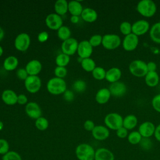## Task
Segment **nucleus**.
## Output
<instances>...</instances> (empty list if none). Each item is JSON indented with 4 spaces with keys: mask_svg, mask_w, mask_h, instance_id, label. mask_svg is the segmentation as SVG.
<instances>
[{
    "mask_svg": "<svg viewBox=\"0 0 160 160\" xmlns=\"http://www.w3.org/2000/svg\"><path fill=\"white\" fill-rule=\"evenodd\" d=\"M104 122L109 129L116 131L122 126L123 118L117 112H111L105 116Z\"/></svg>",
    "mask_w": 160,
    "mask_h": 160,
    "instance_id": "obj_5",
    "label": "nucleus"
},
{
    "mask_svg": "<svg viewBox=\"0 0 160 160\" xmlns=\"http://www.w3.org/2000/svg\"><path fill=\"white\" fill-rule=\"evenodd\" d=\"M102 36L100 34H94L92 36L89 40V42L90 44L94 47H97L99 46V45L102 44Z\"/></svg>",
    "mask_w": 160,
    "mask_h": 160,
    "instance_id": "obj_39",
    "label": "nucleus"
},
{
    "mask_svg": "<svg viewBox=\"0 0 160 160\" xmlns=\"http://www.w3.org/2000/svg\"><path fill=\"white\" fill-rule=\"evenodd\" d=\"M2 160H22L21 156L16 151H9L6 154L3 155Z\"/></svg>",
    "mask_w": 160,
    "mask_h": 160,
    "instance_id": "obj_38",
    "label": "nucleus"
},
{
    "mask_svg": "<svg viewBox=\"0 0 160 160\" xmlns=\"http://www.w3.org/2000/svg\"><path fill=\"white\" fill-rule=\"evenodd\" d=\"M93 138L98 141H104L109 138L110 132L109 129L104 126L98 125L91 131Z\"/></svg>",
    "mask_w": 160,
    "mask_h": 160,
    "instance_id": "obj_17",
    "label": "nucleus"
},
{
    "mask_svg": "<svg viewBox=\"0 0 160 160\" xmlns=\"http://www.w3.org/2000/svg\"><path fill=\"white\" fill-rule=\"evenodd\" d=\"M142 137L140 134V133L138 132V131H131L130 133L128 134V136L127 137L128 141L132 145L139 144L141 142Z\"/></svg>",
    "mask_w": 160,
    "mask_h": 160,
    "instance_id": "obj_31",
    "label": "nucleus"
},
{
    "mask_svg": "<svg viewBox=\"0 0 160 160\" xmlns=\"http://www.w3.org/2000/svg\"><path fill=\"white\" fill-rule=\"evenodd\" d=\"M30 43V37L26 32L19 34L14 40V46L19 51H26L29 48Z\"/></svg>",
    "mask_w": 160,
    "mask_h": 160,
    "instance_id": "obj_7",
    "label": "nucleus"
},
{
    "mask_svg": "<svg viewBox=\"0 0 160 160\" xmlns=\"http://www.w3.org/2000/svg\"><path fill=\"white\" fill-rule=\"evenodd\" d=\"M71 32L70 29L65 26H62L58 30V36L62 41H66L70 38Z\"/></svg>",
    "mask_w": 160,
    "mask_h": 160,
    "instance_id": "obj_33",
    "label": "nucleus"
},
{
    "mask_svg": "<svg viewBox=\"0 0 160 160\" xmlns=\"http://www.w3.org/2000/svg\"><path fill=\"white\" fill-rule=\"evenodd\" d=\"M3 54V48L0 46V57Z\"/></svg>",
    "mask_w": 160,
    "mask_h": 160,
    "instance_id": "obj_55",
    "label": "nucleus"
},
{
    "mask_svg": "<svg viewBox=\"0 0 160 160\" xmlns=\"http://www.w3.org/2000/svg\"><path fill=\"white\" fill-rule=\"evenodd\" d=\"M24 86L29 92L36 93L41 88V79L38 76H28L24 81Z\"/></svg>",
    "mask_w": 160,
    "mask_h": 160,
    "instance_id": "obj_8",
    "label": "nucleus"
},
{
    "mask_svg": "<svg viewBox=\"0 0 160 160\" xmlns=\"http://www.w3.org/2000/svg\"><path fill=\"white\" fill-rule=\"evenodd\" d=\"M154 136L156 138V139L160 142V124H158L157 126H156L155 129V132L154 134Z\"/></svg>",
    "mask_w": 160,
    "mask_h": 160,
    "instance_id": "obj_51",
    "label": "nucleus"
},
{
    "mask_svg": "<svg viewBox=\"0 0 160 160\" xmlns=\"http://www.w3.org/2000/svg\"><path fill=\"white\" fill-rule=\"evenodd\" d=\"M95 151L90 144L82 143L76 147L75 152L79 160H94Z\"/></svg>",
    "mask_w": 160,
    "mask_h": 160,
    "instance_id": "obj_3",
    "label": "nucleus"
},
{
    "mask_svg": "<svg viewBox=\"0 0 160 160\" xmlns=\"http://www.w3.org/2000/svg\"><path fill=\"white\" fill-rule=\"evenodd\" d=\"M150 29V24L144 19H140L132 24V33L138 37L146 34Z\"/></svg>",
    "mask_w": 160,
    "mask_h": 160,
    "instance_id": "obj_10",
    "label": "nucleus"
},
{
    "mask_svg": "<svg viewBox=\"0 0 160 160\" xmlns=\"http://www.w3.org/2000/svg\"><path fill=\"white\" fill-rule=\"evenodd\" d=\"M54 10L59 16L64 15L68 11V2L66 0H58L54 4Z\"/></svg>",
    "mask_w": 160,
    "mask_h": 160,
    "instance_id": "obj_29",
    "label": "nucleus"
},
{
    "mask_svg": "<svg viewBox=\"0 0 160 160\" xmlns=\"http://www.w3.org/2000/svg\"><path fill=\"white\" fill-rule=\"evenodd\" d=\"M83 8L81 2L78 1H71L68 2V11L72 16H78L81 14Z\"/></svg>",
    "mask_w": 160,
    "mask_h": 160,
    "instance_id": "obj_26",
    "label": "nucleus"
},
{
    "mask_svg": "<svg viewBox=\"0 0 160 160\" xmlns=\"http://www.w3.org/2000/svg\"><path fill=\"white\" fill-rule=\"evenodd\" d=\"M116 136L120 139H124L127 138L129 134L128 130L126 129L123 126L119 128L118 130L116 131Z\"/></svg>",
    "mask_w": 160,
    "mask_h": 160,
    "instance_id": "obj_44",
    "label": "nucleus"
},
{
    "mask_svg": "<svg viewBox=\"0 0 160 160\" xmlns=\"http://www.w3.org/2000/svg\"><path fill=\"white\" fill-rule=\"evenodd\" d=\"M122 72L121 69L116 67H113L106 71L105 79L109 82L113 83L119 81L121 78Z\"/></svg>",
    "mask_w": 160,
    "mask_h": 160,
    "instance_id": "obj_19",
    "label": "nucleus"
},
{
    "mask_svg": "<svg viewBox=\"0 0 160 160\" xmlns=\"http://www.w3.org/2000/svg\"><path fill=\"white\" fill-rule=\"evenodd\" d=\"M156 126L151 121H145L142 122L138 128V132L142 138H149L154 135Z\"/></svg>",
    "mask_w": 160,
    "mask_h": 160,
    "instance_id": "obj_14",
    "label": "nucleus"
},
{
    "mask_svg": "<svg viewBox=\"0 0 160 160\" xmlns=\"http://www.w3.org/2000/svg\"><path fill=\"white\" fill-rule=\"evenodd\" d=\"M138 118L134 114H128L123 118L122 126L128 130L133 129L138 124Z\"/></svg>",
    "mask_w": 160,
    "mask_h": 160,
    "instance_id": "obj_25",
    "label": "nucleus"
},
{
    "mask_svg": "<svg viewBox=\"0 0 160 160\" xmlns=\"http://www.w3.org/2000/svg\"><path fill=\"white\" fill-rule=\"evenodd\" d=\"M81 16L84 21L87 22H93L96 21L98 18V13L94 9L86 8L83 9Z\"/></svg>",
    "mask_w": 160,
    "mask_h": 160,
    "instance_id": "obj_23",
    "label": "nucleus"
},
{
    "mask_svg": "<svg viewBox=\"0 0 160 160\" xmlns=\"http://www.w3.org/2000/svg\"><path fill=\"white\" fill-rule=\"evenodd\" d=\"M63 97L64 99L66 101H72L74 99V93L72 92V91H70V90H66L64 93Z\"/></svg>",
    "mask_w": 160,
    "mask_h": 160,
    "instance_id": "obj_48",
    "label": "nucleus"
},
{
    "mask_svg": "<svg viewBox=\"0 0 160 160\" xmlns=\"http://www.w3.org/2000/svg\"><path fill=\"white\" fill-rule=\"evenodd\" d=\"M129 71L130 73L135 77H145L148 72L147 63L140 59L134 60L131 61L129 65Z\"/></svg>",
    "mask_w": 160,
    "mask_h": 160,
    "instance_id": "obj_4",
    "label": "nucleus"
},
{
    "mask_svg": "<svg viewBox=\"0 0 160 160\" xmlns=\"http://www.w3.org/2000/svg\"><path fill=\"white\" fill-rule=\"evenodd\" d=\"M25 69L29 76H37L42 69V64L39 61L32 59L27 63Z\"/></svg>",
    "mask_w": 160,
    "mask_h": 160,
    "instance_id": "obj_18",
    "label": "nucleus"
},
{
    "mask_svg": "<svg viewBox=\"0 0 160 160\" xmlns=\"http://www.w3.org/2000/svg\"><path fill=\"white\" fill-rule=\"evenodd\" d=\"M9 145L8 142L4 139H0V154L4 155L9 151Z\"/></svg>",
    "mask_w": 160,
    "mask_h": 160,
    "instance_id": "obj_41",
    "label": "nucleus"
},
{
    "mask_svg": "<svg viewBox=\"0 0 160 160\" xmlns=\"http://www.w3.org/2000/svg\"><path fill=\"white\" fill-rule=\"evenodd\" d=\"M17 102L20 105H24L27 104L28 102V98L26 95L23 94H19L18 96V101Z\"/></svg>",
    "mask_w": 160,
    "mask_h": 160,
    "instance_id": "obj_49",
    "label": "nucleus"
},
{
    "mask_svg": "<svg viewBox=\"0 0 160 160\" xmlns=\"http://www.w3.org/2000/svg\"><path fill=\"white\" fill-rule=\"evenodd\" d=\"M35 126L40 131H44L49 126L48 120L46 118L41 116L36 119Z\"/></svg>",
    "mask_w": 160,
    "mask_h": 160,
    "instance_id": "obj_35",
    "label": "nucleus"
},
{
    "mask_svg": "<svg viewBox=\"0 0 160 160\" xmlns=\"http://www.w3.org/2000/svg\"><path fill=\"white\" fill-rule=\"evenodd\" d=\"M26 114L31 118L37 119L41 117L42 111L39 104L35 102H29L26 104L25 107Z\"/></svg>",
    "mask_w": 160,
    "mask_h": 160,
    "instance_id": "obj_16",
    "label": "nucleus"
},
{
    "mask_svg": "<svg viewBox=\"0 0 160 160\" xmlns=\"http://www.w3.org/2000/svg\"><path fill=\"white\" fill-rule=\"evenodd\" d=\"M122 46L126 51H132L136 49L139 44V37L133 33L125 36L122 41Z\"/></svg>",
    "mask_w": 160,
    "mask_h": 160,
    "instance_id": "obj_9",
    "label": "nucleus"
},
{
    "mask_svg": "<svg viewBox=\"0 0 160 160\" xmlns=\"http://www.w3.org/2000/svg\"><path fill=\"white\" fill-rule=\"evenodd\" d=\"M70 21L73 24H76L79 21V18L78 16H71L70 18Z\"/></svg>",
    "mask_w": 160,
    "mask_h": 160,
    "instance_id": "obj_52",
    "label": "nucleus"
},
{
    "mask_svg": "<svg viewBox=\"0 0 160 160\" xmlns=\"http://www.w3.org/2000/svg\"><path fill=\"white\" fill-rule=\"evenodd\" d=\"M4 30L2 29V28L0 27V41L3 39L4 38Z\"/></svg>",
    "mask_w": 160,
    "mask_h": 160,
    "instance_id": "obj_53",
    "label": "nucleus"
},
{
    "mask_svg": "<svg viewBox=\"0 0 160 160\" xmlns=\"http://www.w3.org/2000/svg\"><path fill=\"white\" fill-rule=\"evenodd\" d=\"M147 69L148 72H154L156 71L157 69V65L156 62L153 61H150L147 63Z\"/></svg>",
    "mask_w": 160,
    "mask_h": 160,
    "instance_id": "obj_50",
    "label": "nucleus"
},
{
    "mask_svg": "<svg viewBox=\"0 0 160 160\" xmlns=\"http://www.w3.org/2000/svg\"><path fill=\"white\" fill-rule=\"evenodd\" d=\"M70 61V57L69 56L65 54L64 53H61L58 54L55 59L56 64L57 66L61 67H66Z\"/></svg>",
    "mask_w": 160,
    "mask_h": 160,
    "instance_id": "obj_32",
    "label": "nucleus"
},
{
    "mask_svg": "<svg viewBox=\"0 0 160 160\" xmlns=\"http://www.w3.org/2000/svg\"><path fill=\"white\" fill-rule=\"evenodd\" d=\"M81 67L86 72H91L94 69L96 66L95 61L91 58L82 59L81 62Z\"/></svg>",
    "mask_w": 160,
    "mask_h": 160,
    "instance_id": "obj_30",
    "label": "nucleus"
},
{
    "mask_svg": "<svg viewBox=\"0 0 160 160\" xmlns=\"http://www.w3.org/2000/svg\"><path fill=\"white\" fill-rule=\"evenodd\" d=\"M16 76L19 79L25 81L29 75L25 68H19L16 71Z\"/></svg>",
    "mask_w": 160,
    "mask_h": 160,
    "instance_id": "obj_45",
    "label": "nucleus"
},
{
    "mask_svg": "<svg viewBox=\"0 0 160 160\" xmlns=\"http://www.w3.org/2000/svg\"><path fill=\"white\" fill-rule=\"evenodd\" d=\"M4 127V124L2 121H0V131L3 129Z\"/></svg>",
    "mask_w": 160,
    "mask_h": 160,
    "instance_id": "obj_54",
    "label": "nucleus"
},
{
    "mask_svg": "<svg viewBox=\"0 0 160 160\" xmlns=\"http://www.w3.org/2000/svg\"><path fill=\"white\" fill-rule=\"evenodd\" d=\"M78 41L73 38H70L64 41L61 44V50L62 53L68 56H71L75 54L78 47Z\"/></svg>",
    "mask_w": 160,
    "mask_h": 160,
    "instance_id": "obj_11",
    "label": "nucleus"
},
{
    "mask_svg": "<svg viewBox=\"0 0 160 160\" xmlns=\"http://www.w3.org/2000/svg\"><path fill=\"white\" fill-rule=\"evenodd\" d=\"M106 71L102 67H96L92 71V75L93 78L96 80H102L105 79Z\"/></svg>",
    "mask_w": 160,
    "mask_h": 160,
    "instance_id": "obj_34",
    "label": "nucleus"
},
{
    "mask_svg": "<svg viewBox=\"0 0 160 160\" xmlns=\"http://www.w3.org/2000/svg\"><path fill=\"white\" fill-rule=\"evenodd\" d=\"M109 90L111 96L114 97H121L123 96L127 91V88L126 84L121 81H117L111 83L109 87Z\"/></svg>",
    "mask_w": 160,
    "mask_h": 160,
    "instance_id": "obj_15",
    "label": "nucleus"
},
{
    "mask_svg": "<svg viewBox=\"0 0 160 160\" xmlns=\"http://www.w3.org/2000/svg\"><path fill=\"white\" fill-rule=\"evenodd\" d=\"M119 30L121 34L127 36L132 33V24L128 21H123L119 25Z\"/></svg>",
    "mask_w": 160,
    "mask_h": 160,
    "instance_id": "obj_36",
    "label": "nucleus"
},
{
    "mask_svg": "<svg viewBox=\"0 0 160 160\" xmlns=\"http://www.w3.org/2000/svg\"><path fill=\"white\" fill-rule=\"evenodd\" d=\"M144 78L146 85L151 88L156 86L159 82V76L156 71L148 72Z\"/></svg>",
    "mask_w": 160,
    "mask_h": 160,
    "instance_id": "obj_24",
    "label": "nucleus"
},
{
    "mask_svg": "<svg viewBox=\"0 0 160 160\" xmlns=\"http://www.w3.org/2000/svg\"><path fill=\"white\" fill-rule=\"evenodd\" d=\"M18 63L19 61L16 57L14 56H10L4 59L3 62V67L5 70L8 71H11L16 69Z\"/></svg>",
    "mask_w": 160,
    "mask_h": 160,
    "instance_id": "obj_27",
    "label": "nucleus"
},
{
    "mask_svg": "<svg viewBox=\"0 0 160 160\" xmlns=\"http://www.w3.org/2000/svg\"><path fill=\"white\" fill-rule=\"evenodd\" d=\"M137 11L145 18L152 17L156 12V3L152 0H141L136 6Z\"/></svg>",
    "mask_w": 160,
    "mask_h": 160,
    "instance_id": "obj_1",
    "label": "nucleus"
},
{
    "mask_svg": "<svg viewBox=\"0 0 160 160\" xmlns=\"http://www.w3.org/2000/svg\"><path fill=\"white\" fill-rule=\"evenodd\" d=\"M1 99L7 105H14L17 103L18 95L11 89H6L2 93Z\"/></svg>",
    "mask_w": 160,
    "mask_h": 160,
    "instance_id": "obj_21",
    "label": "nucleus"
},
{
    "mask_svg": "<svg viewBox=\"0 0 160 160\" xmlns=\"http://www.w3.org/2000/svg\"><path fill=\"white\" fill-rule=\"evenodd\" d=\"M111 96L110 91L108 88H101L96 93L95 96L96 101L100 104H104L108 102Z\"/></svg>",
    "mask_w": 160,
    "mask_h": 160,
    "instance_id": "obj_22",
    "label": "nucleus"
},
{
    "mask_svg": "<svg viewBox=\"0 0 160 160\" xmlns=\"http://www.w3.org/2000/svg\"><path fill=\"white\" fill-rule=\"evenodd\" d=\"M93 48L90 44L89 41L84 40L79 42L78 47V54L82 59L90 58L92 53Z\"/></svg>",
    "mask_w": 160,
    "mask_h": 160,
    "instance_id": "obj_13",
    "label": "nucleus"
},
{
    "mask_svg": "<svg viewBox=\"0 0 160 160\" xmlns=\"http://www.w3.org/2000/svg\"><path fill=\"white\" fill-rule=\"evenodd\" d=\"M46 25L48 28L52 30H58L62 26V19L61 16L56 13L48 14L45 19Z\"/></svg>",
    "mask_w": 160,
    "mask_h": 160,
    "instance_id": "obj_12",
    "label": "nucleus"
},
{
    "mask_svg": "<svg viewBox=\"0 0 160 160\" xmlns=\"http://www.w3.org/2000/svg\"><path fill=\"white\" fill-rule=\"evenodd\" d=\"M114 155L109 149L101 148L95 151L94 160H114Z\"/></svg>",
    "mask_w": 160,
    "mask_h": 160,
    "instance_id": "obj_20",
    "label": "nucleus"
},
{
    "mask_svg": "<svg viewBox=\"0 0 160 160\" xmlns=\"http://www.w3.org/2000/svg\"><path fill=\"white\" fill-rule=\"evenodd\" d=\"M94 122L91 120H86L84 123V128L88 131H92L95 127Z\"/></svg>",
    "mask_w": 160,
    "mask_h": 160,
    "instance_id": "obj_47",
    "label": "nucleus"
},
{
    "mask_svg": "<svg viewBox=\"0 0 160 160\" xmlns=\"http://www.w3.org/2000/svg\"><path fill=\"white\" fill-rule=\"evenodd\" d=\"M122 41L119 35L116 34H106L102 36V45L108 50H113L118 48Z\"/></svg>",
    "mask_w": 160,
    "mask_h": 160,
    "instance_id": "obj_6",
    "label": "nucleus"
},
{
    "mask_svg": "<svg viewBox=\"0 0 160 160\" xmlns=\"http://www.w3.org/2000/svg\"><path fill=\"white\" fill-rule=\"evenodd\" d=\"M49 38V34L46 31H42L39 32L38 35V40L40 42H46Z\"/></svg>",
    "mask_w": 160,
    "mask_h": 160,
    "instance_id": "obj_46",
    "label": "nucleus"
},
{
    "mask_svg": "<svg viewBox=\"0 0 160 160\" xmlns=\"http://www.w3.org/2000/svg\"><path fill=\"white\" fill-rule=\"evenodd\" d=\"M68 71L65 67L57 66L54 69V74L56 77L62 79L67 75Z\"/></svg>",
    "mask_w": 160,
    "mask_h": 160,
    "instance_id": "obj_40",
    "label": "nucleus"
},
{
    "mask_svg": "<svg viewBox=\"0 0 160 160\" xmlns=\"http://www.w3.org/2000/svg\"><path fill=\"white\" fill-rule=\"evenodd\" d=\"M141 148L144 150H149L152 148V143L149 138H142L141 142L139 144Z\"/></svg>",
    "mask_w": 160,
    "mask_h": 160,
    "instance_id": "obj_42",
    "label": "nucleus"
},
{
    "mask_svg": "<svg viewBox=\"0 0 160 160\" xmlns=\"http://www.w3.org/2000/svg\"><path fill=\"white\" fill-rule=\"evenodd\" d=\"M46 87L48 92L53 95L61 94L67 90L65 81L57 77L50 79L47 83Z\"/></svg>",
    "mask_w": 160,
    "mask_h": 160,
    "instance_id": "obj_2",
    "label": "nucleus"
},
{
    "mask_svg": "<svg viewBox=\"0 0 160 160\" xmlns=\"http://www.w3.org/2000/svg\"><path fill=\"white\" fill-rule=\"evenodd\" d=\"M72 87L76 91L78 92H82L86 90V84L83 80L78 79L74 82Z\"/></svg>",
    "mask_w": 160,
    "mask_h": 160,
    "instance_id": "obj_37",
    "label": "nucleus"
},
{
    "mask_svg": "<svg viewBox=\"0 0 160 160\" xmlns=\"http://www.w3.org/2000/svg\"><path fill=\"white\" fill-rule=\"evenodd\" d=\"M149 36L153 42L160 44V22L154 23L151 27L149 29Z\"/></svg>",
    "mask_w": 160,
    "mask_h": 160,
    "instance_id": "obj_28",
    "label": "nucleus"
},
{
    "mask_svg": "<svg viewBox=\"0 0 160 160\" xmlns=\"http://www.w3.org/2000/svg\"><path fill=\"white\" fill-rule=\"evenodd\" d=\"M151 104L153 109L158 112L160 113V94L153 97L151 101Z\"/></svg>",
    "mask_w": 160,
    "mask_h": 160,
    "instance_id": "obj_43",
    "label": "nucleus"
}]
</instances>
